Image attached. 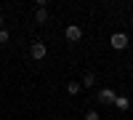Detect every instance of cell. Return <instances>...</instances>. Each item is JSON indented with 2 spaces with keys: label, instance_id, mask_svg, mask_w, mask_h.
I'll return each instance as SVG.
<instances>
[{
  "label": "cell",
  "instance_id": "obj_1",
  "mask_svg": "<svg viewBox=\"0 0 133 120\" xmlns=\"http://www.w3.org/2000/svg\"><path fill=\"white\" fill-rule=\"evenodd\" d=\"M29 56L35 59V61H43V59L48 56V46H45L43 40H35V43L29 46Z\"/></svg>",
  "mask_w": 133,
  "mask_h": 120
},
{
  "label": "cell",
  "instance_id": "obj_2",
  "mask_svg": "<svg viewBox=\"0 0 133 120\" xmlns=\"http://www.w3.org/2000/svg\"><path fill=\"white\" fill-rule=\"evenodd\" d=\"M109 46H112L115 51H125L128 48V35L125 32H115V35L109 37Z\"/></svg>",
  "mask_w": 133,
  "mask_h": 120
},
{
  "label": "cell",
  "instance_id": "obj_3",
  "mask_svg": "<svg viewBox=\"0 0 133 120\" xmlns=\"http://www.w3.org/2000/svg\"><path fill=\"white\" fill-rule=\"evenodd\" d=\"M64 37H66V40H69V43H77V40H80V37H83V29H80V27H77V24H69V27H66V29H64Z\"/></svg>",
  "mask_w": 133,
  "mask_h": 120
},
{
  "label": "cell",
  "instance_id": "obj_4",
  "mask_svg": "<svg viewBox=\"0 0 133 120\" xmlns=\"http://www.w3.org/2000/svg\"><path fill=\"white\" fill-rule=\"evenodd\" d=\"M115 99H117V93L112 88H101V91H98V102H101V104H115Z\"/></svg>",
  "mask_w": 133,
  "mask_h": 120
},
{
  "label": "cell",
  "instance_id": "obj_5",
  "mask_svg": "<svg viewBox=\"0 0 133 120\" xmlns=\"http://www.w3.org/2000/svg\"><path fill=\"white\" fill-rule=\"evenodd\" d=\"M80 85H85V88H93V85H96V72H85L83 80H80Z\"/></svg>",
  "mask_w": 133,
  "mask_h": 120
},
{
  "label": "cell",
  "instance_id": "obj_6",
  "mask_svg": "<svg viewBox=\"0 0 133 120\" xmlns=\"http://www.w3.org/2000/svg\"><path fill=\"white\" fill-rule=\"evenodd\" d=\"M115 107H117L120 112H125L128 107H130V102H128V96H117V99H115Z\"/></svg>",
  "mask_w": 133,
  "mask_h": 120
},
{
  "label": "cell",
  "instance_id": "obj_7",
  "mask_svg": "<svg viewBox=\"0 0 133 120\" xmlns=\"http://www.w3.org/2000/svg\"><path fill=\"white\" fill-rule=\"evenodd\" d=\"M80 91H83V85H80V83H66V93H69V96H77Z\"/></svg>",
  "mask_w": 133,
  "mask_h": 120
},
{
  "label": "cell",
  "instance_id": "obj_8",
  "mask_svg": "<svg viewBox=\"0 0 133 120\" xmlns=\"http://www.w3.org/2000/svg\"><path fill=\"white\" fill-rule=\"evenodd\" d=\"M35 21H37V24H45V21H48V11H45V8H40L37 14H35Z\"/></svg>",
  "mask_w": 133,
  "mask_h": 120
},
{
  "label": "cell",
  "instance_id": "obj_9",
  "mask_svg": "<svg viewBox=\"0 0 133 120\" xmlns=\"http://www.w3.org/2000/svg\"><path fill=\"white\" fill-rule=\"evenodd\" d=\"M8 40H11V35H8V29H0V46H5Z\"/></svg>",
  "mask_w": 133,
  "mask_h": 120
},
{
  "label": "cell",
  "instance_id": "obj_10",
  "mask_svg": "<svg viewBox=\"0 0 133 120\" xmlns=\"http://www.w3.org/2000/svg\"><path fill=\"white\" fill-rule=\"evenodd\" d=\"M85 120H98V110H88L85 112Z\"/></svg>",
  "mask_w": 133,
  "mask_h": 120
},
{
  "label": "cell",
  "instance_id": "obj_11",
  "mask_svg": "<svg viewBox=\"0 0 133 120\" xmlns=\"http://www.w3.org/2000/svg\"><path fill=\"white\" fill-rule=\"evenodd\" d=\"M0 29H3V16H0Z\"/></svg>",
  "mask_w": 133,
  "mask_h": 120
},
{
  "label": "cell",
  "instance_id": "obj_12",
  "mask_svg": "<svg viewBox=\"0 0 133 120\" xmlns=\"http://www.w3.org/2000/svg\"><path fill=\"white\" fill-rule=\"evenodd\" d=\"M0 96H3V91H0Z\"/></svg>",
  "mask_w": 133,
  "mask_h": 120
}]
</instances>
